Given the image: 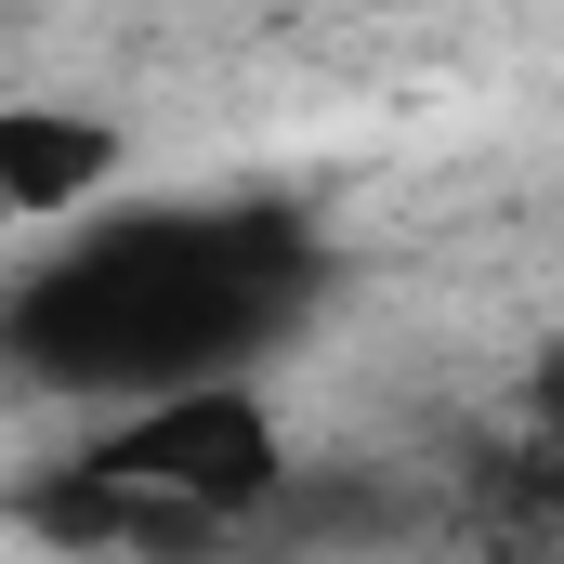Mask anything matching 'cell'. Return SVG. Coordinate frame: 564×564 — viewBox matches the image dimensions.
<instances>
[{
	"instance_id": "obj_5",
	"label": "cell",
	"mask_w": 564,
	"mask_h": 564,
	"mask_svg": "<svg viewBox=\"0 0 564 564\" xmlns=\"http://www.w3.org/2000/svg\"><path fill=\"white\" fill-rule=\"evenodd\" d=\"M355 13H421V0H355Z\"/></svg>"
},
{
	"instance_id": "obj_6",
	"label": "cell",
	"mask_w": 564,
	"mask_h": 564,
	"mask_svg": "<svg viewBox=\"0 0 564 564\" xmlns=\"http://www.w3.org/2000/svg\"><path fill=\"white\" fill-rule=\"evenodd\" d=\"M0 237H13V224H0Z\"/></svg>"
},
{
	"instance_id": "obj_3",
	"label": "cell",
	"mask_w": 564,
	"mask_h": 564,
	"mask_svg": "<svg viewBox=\"0 0 564 564\" xmlns=\"http://www.w3.org/2000/svg\"><path fill=\"white\" fill-rule=\"evenodd\" d=\"M119 171H132V132L106 106H66V93L0 106V224H93Z\"/></svg>"
},
{
	"instance_id": "obj_4",
	"label": "cell",
	"mask_w": 564,
	"mask_h": 564,
	"mask_svg": "<svg viewBox=\"0 0 564 564\" xmlns=\"http://www.w3.org/2000/svg\"><path fill=\"white\" fill-rule=\"evenodd\" d=\"M132 512H144V486L93 473V459H53V473L26 486V539L66 552V564H119L132 552Z\"/></svg>"
},
{
	"instance_id": "obj_1",
	"label": "cell",
	"mask_w": 564,
	"mask_h": 564,
	"mask_svg": "<svg viewBox=\"0 0 564 564\" xmlns=\"http://www.w3.org/2000/svg\"><path fill=\"white\" fill-rule=\"evenodd\" d=\"M237 341H250V250H197V224L93 237L26 302V355H53V381H106V394L224 381Z\"/></svg>"
},
{
	"instance_id": "obj_2",
	"label": "cell",
	"mask_w": 564,
	"mask_h": 564,
	"mask_svg": "<svg viewBox=\"0 0 564 564\" xmlns=\"http://www.w3.org/2000/svg\"><path fill=\"white\" fill-rule=\"evenodd\" d=\"M79 459L119 473V486H144V499L210 512V525L263 512V499L289 486V433H276V408H263L250 381H171V394H132Z\"/></svg>"
}]
</instances>
